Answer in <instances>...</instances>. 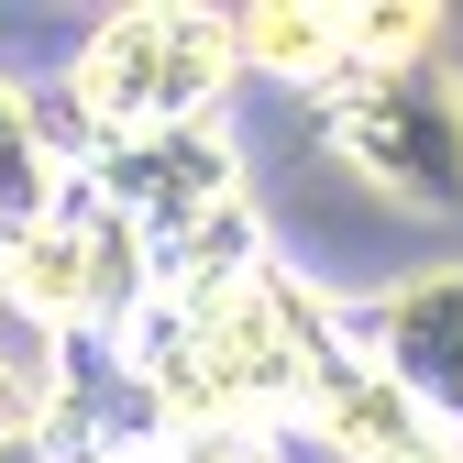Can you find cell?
Wrapping results in <instances>:
<instances>
[{
  "mask_svg": "<svg viewBox=\"0 0 463 463\" xmlns=\"http://www.w3.org/2000/svg\"><path fill=\"white\" fill-rule=\"evenodd\" d=\"M342 331H354V309L265 243V254L221 265V276L155 287V309L110 342V354L133 364V386L155 397L165 430H177V420H243V430L298 441L309 386H320V364H331Z\"/></svg>",
  "mask_w": 463,
  "mask_h": 463,
  "instance_id": "obj_1",
  "label": "cell"
},
{
  "mask_svg": "<svg viewBox=\"0 0 463 463\" xmlns=\"http://www.w3.org/2000/svg\"><path fill=\"white\" fill-rule=\"evenodd\" d=\"M232 78H243L232 12L133 0V12H99L67 44V67H55V122H67V144H133V133L221 122Z\"/></svg>",
  "mask_w": 463,
  "mask_h": 463,
  "instance_id": "obj_2",
  "label": "cell"
},
{
  "mask_svg": "<svg viewBox=\"0 0 463 463\" xmlns=\"http://www.w3.org/2000/svg\"><path fill=\"white\" fill-rule=\"evenodd\" d=\"M78 188L144 232L155 276H221L265 254L254 221V165L232 144V122H177V133H133V144H78Z\"/></svg>",
  "mask_w": 463,
  "mask_h": 463,
  "instance_id": "obj_3",
  "label": "cell"
},
{
  "mask_svg": "<svg viewBox=\"0 0 463 463\" xmlns=\"http://www.w3.org/2000/svg\"><path fill=\"white\" fill-rule=\"evenodd\" d=\"M320 144L354 188H375L409 221H463V67H354L320 99Z\"/></svg>",
  "mask_w": 463,
  "mask_h": 463,
  "instance_id": "obj_4",
  "label": "cell"
},
{
  "mask_svg": "<svg viewBox=\"0 0 463 463\" xmlns=\"http://www.w3.org/2000/svg\"><path fill=\"white\" fill-rule=\"evenodd\" d=\"M155 287L165 276L144 254V232L110 221L89 188L0 254V298H12V320L44 342V354H110V342L155 309Z\"/></svg>",
  "mask_w": 463,
  "mask_h": 463,
  "instance_id": "obj_5",
  "label": "cell"
},
{
  "mask_svg": "<svg viewBox=\"0 0 463 463\" xmlns=\"http://www.w3.org/2000/svg\"><path fill=\"white\" fill-rule=\"evenodd\" d=\"M354 331H364V354L397 375V397L463 452V254L386 276L375 298L354 309Z\"/></svg>",
  "mask_w": 463,
  "mask_h": 463,
  "instance_id": "obj_6",
  "label": "cell"
},
{
  "mask_svg": "<svg viewBox=\"0 0 463 463\" xmlns=\"http://www.w3.org/2000/svg\"><path fill=\"white\" fill-rule=\"evenodd\" d=\"M298 441H320L331 463H463V452L409 409V397H397V375L364 354V331L331 342V364H320V386H309Z\"/></svg>",
  "mask_w": 463,
  "mask_h": 463,
  "instance_id": "obj_7",
  "label": "cell"
},
{
  "mask_svg": "<svg viewBox=\"0 0 463 463\" xmlns=\"http://www.w3.org/2000/svg\"><path fill=\"white\" fill-rule=\"evenodd\" d=\"M67 199H78V144H67V122H55V99L33 78L0 67V254H12L33 221H55Z\"/></svg>",
  "mask_w": 463,
  "mask_h": 463,
  "instance_id": "obj_8",
  "label": "cell"
},
{
  "mask_svg": "<svg viewBox=\"0 0 463 463\" xmlns=\"http://www.w3.org/2000/svg\"><path fill=\"white\" fill-rule=\"evenodd\" d=\"M232 44H243V78L309 89V99H331L342 78H354V23H342V0H243V12H232Z\"/></svg>",
  "mask_w": 463,
  "mask_h": 463,
  "instance_id": "obj_9",
  "label": "cell"
},
{
  "mask_svg": "<svg viewBox=\"0 0 463 463\" xmlns=\"http://www.w3.org/2000/svg\"><path fill=\"white\" fill-rule=\"evenodd\" d=\"M354 67H420V55H441L452 12H430V0H354Z\"/></svg>",
  "mask_w": 463,
  "mask_h": 463,
  "instance_id": "obj_10",
  "label": "cell"
},
{
  "mask_svg": "<svg viewBox=\"0 0 463 463\" xmlns=\"http://www.w3.org/2000/svg\"><path fill=\"white\" fill-rule=\"evenodd\" d=\"M155 463H287L276 430H243V420H177L155 441Z\"/></svg>",
  "mask_w": 463,
  "mask_h": 463,
  "instance_id": "obj_11",
  "label": "cell"
},
{
  "mask_svg": "<svg viewBox=\"0 0 463 463\" xmlns=\"http://www.w3.org/2000/svg\"><path fill=\"white\" fill-rule=\"evenodd\" d=\"M44 441V364L0 354V452H33Z\"/></svg>",
  "mask_w": 463,
  "mask_h": 463,
  "instance_id": "obj_12",
  "label": "cell"
},
{
  "mask_svg": "<svg viewBox=\"0 0 463 463\" xmlns=\"http://www.w3.org/2000/svg\"><path fill=\"white\" fill-rule=\"evenodd\" d=\"M122 463H144V452H122Z\"/></svg>",
  "mask_w": 463,
  "mask_h": 463,
  "instance_id": "obj_13",
  "label": "cell"
}]
</instances>
